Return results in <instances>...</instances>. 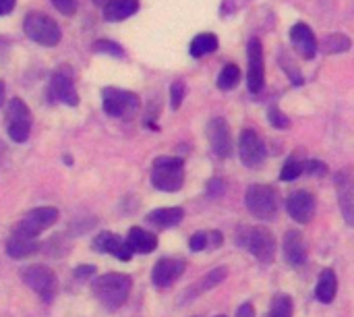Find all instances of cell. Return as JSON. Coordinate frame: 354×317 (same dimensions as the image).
<instances>
[{
	"mask_svg": "<svg viewBox=\"0 0 354 317\" xmlns=\"http://www.w3.org/2000/svg\"><path fill=\"white\" fill-rule=\"evenodd\" d=\"M133 289V280L127 274H118V272H110L104 274L100 278H95L91 291L95 295V299L106 307V309H118L127 303L129 295Z\"/></svg>",
	"mask_w": 354,
	"mask_h": 317,
	"instance_id": "cell-1",
	"label": "cell"
},
{
	"mask_svg": "<svg viewBox=\"0 0 354 317\" xmlns=\"http://www.w3.org/2000/svg\"><path fill=\"white\" fill-rule=\"evenodd\" d=\"M151 185L158 191L176 193L185 185V164L180 158L160 156L151 166Z\"/></svg>",
	"mask_w": 354,
	"mask_h": 317,
	"instance_id": "cell-2",
	"label": "cell"
},
{
	"mask_svg": "<svg viewBox=\"0 0 354 317\" xmlns=\"http://www.w3.org/2000/svg\"><path fill=\"white\" fill-rule=\"evenodd\" d=\"M23 31L31 42L48 48L58 46V42L62 39V31L58 23L44 12H29L23 21Z\"/></svg>",
	"mask_w": 354,
	"mask_h": 317,
	"instance_id": "cell-3",
	"label": "cell"
},
{
	"mask_svg": "<svg viewBox=\"0 0 354 317\" xmlns=\"http://www.w3.org/2000/svg\"><path fill=\"white\" fill-rule=\"evenodd\" d=\"M21 278L41 301L46 303L54 301L58 293V278L52 268L41 266V264H31L21 272Z\"/></svg>",
	"mask_w": 354,
	"mask_h": 317,
	"instance_id": "cell-4",
	"label": "cell"
},
{
	"mask_svg": "<svg viewBox=\"0 0 354 317\" xmlns=\"http://www.w3.org/2000/svg\"><path fill=\"white\" fill-rule=\"evenodd\" d=\"M236 241L261 264H270L276 255V241L274 235L268 228L255 226V228H243V235L236 237Z\"/></svg>",
	"mask_w": 354,
	"mask_h": 317,
	"instance_id": "cell-5",
	"label": "cell"
},
{
	"mask_svg": "<svg viewBox=\"0 0 354 317\" xmlns=\"http://www.w3.org/2000/svg\"><path fill=\"white\" fill-rule=\"evenodd\" d=\"M102 104L106 114L114 118H133L139 112V96L118 87H104Z\"/></svg>",
	"mask_w": 354,
	"mask_h": 317,
	"instance_id": "cell-6",
	"label": "cell"
},
{
	"mask_svg": "<svg viewBox=\"0 0 354 317\" xmlns=\"http://www.w3.org/2000/svg\"><path fill=\"white\" fill-rule=\"evenodd\" d=\"M6 131L15 143H25L31 133V112L21 98H12L6 106Z\"/></svg>",
	"mask_w": 354,
	"mask_h": 317,
	"instance_id": "cell-7",
	"label": "cell"
},
{
	"mask_svg": "<svg viewBox=\"0 0 354 317\" xmlns=\"http://www.w3.org/2000/svg\"><path fill=\"white\" fill-rule=\"evenodd\" d=\"M247 210L259 220H272L278 210L276 193L268 185H251L245 195Z\"/></svg>",
	"mask_w": 354,
	"mask_h": 317,
	"instance_id": "cell-8",
	"label": "cell"
},
{
	"mask_svg": "<svg viewBox=\"0 0 354 317\" xmlns=\"http://www.w3.org/2000/svg\"><path fill=\"white\" fill-rule=\"evenodd\" d=\"M58 220V210L52 206H44V208H33L29 210L19 224L15 226V233H21L25 237L37 239L46 228H50L52 224H56Z\"/></svg>",
	"mask_w": 354,
	"mask_h": 317,
	"instance_id": "cell-9",
	"label": "cell"
},
{
	"mask_svg": "<svg viewBox=\"0 0 354 317\" xmlns=\"http://www.w3.org/2000/svg\"><path fill=\"white\" fill-rule=\"evenodd\" d=\"M50 96H52V100L66 104V106L79 104V96H77L75 77H73L71 66H60L54 71V75L50 79Z\"/></svg>",
	"mask_w": 354,
	"mask_h": 317,
	"instance_id": "cell-10",
	"label": "cell"
},
{
	"mask_svg": "<svg viewBox=\"0 0 354 317\" xmlns=\"http://www.w3.org/2000/svg\"><path fill=\"white\" fill-rule=\"evenodd\" d=\"M247 56H249V73H247L249 91L259 93L266 85V66H263V46L257 37L249 39Z\"/></svg>",
	"mask_w": 354,
	"mask_h": 317,
	"instance_id": "cell-11",
	"label": "cell"
},
{
	"mask_svg": "<svg viewBox=\"0 0 354 317\" xmlns=\"http://www.w3.org/2000/svg\"><path fill=\"white\" fill-rule=\"evenodd\" d=\"M239 156H241V162L247 168H257V166L263 164V160H266V145H263L261 137L255 131L245 129L241 133V139H239Z\"/></svg>",
	"mask_w": 354,
	"mask_h": 317,
	"instance_id": "cell-12",
	"label": "cell"
},
{
	"mask_svg": "<svg viewBox=\"0 0 354 317\" xmlns=\"http://www.w3.org/2000/svg\"><path fill=\"white\" fill-rule=\"evenodd\" d=\"M187 270V264L185 260H178V257H162L153 270H151V282L158 287V289H166L170 284H174Z\"/></svg>",
	"mask_w": 354,
	"mask_h": 317,
	"instance_id": "cell-13",
	"label": "cell"
},
{
	"mask_svg": "<svg viewBox=\"0 0 354 317\" xmlns=\"http://www.w3.org/2000/svg\"><path fill=\"white\" fill-rule=\"evenodd\" d=\"M286 210L290 218L299 224H307L315 216V197L309 191H295L288 195Z\"/></svg>",
	"mask_w": 354,
	"mask_h": 317,
	"instance_id": "cell-14",
	"label": "cell"
},
{
	"mask_svg": "<svg viewBox=\"0 0 354 317\" xmlns=\"http://www.w3.org/2000/svg\"><path fill=\"white\" fill-rule=\"evenodd\" d=\"M207 139L216 156L228 158L232 152V135L228 129V123L224 118H212L207 125Z\"/></svg>",
	"mask_w": 354,
	"mask_h": 317,
	"instance_id": "cell-15",
	"label": "cell"
},
{
	"mask_svg": "<svg viewBox=\"0 0 354 317\" xmlns=\"http://www.w3.org/2000/svg\"><path fill=\"white\" fill-rule=\"evenodd\" d=\"M93 251L110 253L120 262H131V257H133V249L129 247V243L122 241L118 235H112V233H100L93 239Z\"/></svg>",
	"mask_w": 354,
	"mask_h": 317,
	"instance_id": "cell-16",
	"label": "cell"
},
{
	"mask_svg": "<svg viewBox=\"0 0 354 317\" xmlns=\"http://www.w3.org/2000/svg\"><path fill=\"white\" fill-rule=\"evenodd\" d=\"M290 42L295 46V50L303 56V58H313L317 54V39L311 31L309 25L305 23H297L292 29H290Z\"/></svg>",
	"mask_w": 354,
	"mask_h": 317,
	"instance_id": "cell-17",
	"label": "cell"
},
{
	"mask_svg": "<svg viewBox=\"0 0 354 317\" xmlns=\"http://www.w3.org/2000/svg\"><path fill=\"white\" fill-rule=\"evenodd\" d=\"M39 251V243L31 237H25L21 233H15L8 237L6 241V255L12 257V260H25V257H31Z\"/></svg>",
	"mask_w": 354,
	"mask_h": 317,
	"instance_id": "cell-18",
	"label": "cell"
},
{
	"mask_svg": "<svg viewBox=\"0 0 354 317\" xmlns=\"http://www.w3.org/2000/svg\"><path fill=\"white\" fill-rule=\"evenodd\" d=\"M284 257L290 266H303L307 262V245L299 230H288L284 235Z\"/></svg>",
	"mask_w": 354,
	"mask_h": 317,
	"instance_id": "cell-19",
	"label": "cell"
},
{
	"mask_svg": "<svg viewBox=\"0 0 354 317\" xmlns=\"http://www.w3.org/2000/svg\"><path fill=\"white\" fill-rule=\"evenodd\" d=\"M127 243H129V247L133 249V253H143V255H145V253L156 251V247H158V237H156L153 233L145 230V228L133 226V228L129 230Z\"/></svg>",
	"mask_w": 354,
	"mask_h": 317,
	"instance_id": "cell-20",
	"label": "cell"
},
{
	"mask_svg": "<svg viewBox=\"0 0 354 317\" xmlns=\"http://www.w3.org/2000/svg\"><path fill=\"white\" fill-rule=\"evenodd\" d=\"M183 218H185V212L180 208H158L145 216L147 224H151L156 228H172V226L180 224Z\"/></svg>",
	"mask_w": 354,
	"mask_h": 317,
	"instance_id": "cell-21",
	"label": "cell"
},
{
	"mask_svg": "<svg viewBox=\"0 0 354 317\" xmlns=\"http://www.w3.org/2000/svg\"><path fill=\"white\" fill-rule=\"evenodd\" d=\"M139 10V0H110L104 6V19L110 23L124 21Z\"/></svg>",
	"mask_w": 354,
	"mask_h": 317,
	"instance_id": "cell-22",
	"label": "cell"
},
{
	"mask_svg": "<svg viewBox=\"0 0 354 317\" xmlns=\"http://www.w3.org/2000/svg\"><path fill=\"white\" fill-rule=\"evenodd\" d=\"M336 291H338V278L334 274V270H324L319 274V282H317V289H315V297L317 301L322 303H332L334 297H336Z\"/></svg>",
	"mask_w": 354,
	"mask_h": 317,
	"instance_id": "cell-23",
	"label": "cell"
},
{
	"mask_svg": "<svg viewBox=\"0 0 354 317\" xmlns=\"http://www.w3.org/2000/svg\"><path fill=\"white\" fill-rule=\"evenodd\" d=\"M340 189H338V199H340V208L342 214L346 218L348 224L354 226V185L346 179H340Z\"/></svg>",
	"mask_w": 354,
	"mask_h": 317,
	"instance_id": "cell-24",
	"label": "cell"
},
{
	"mask_svg": "<svg viewBox=\"0 0 354 317\" xmlns=\"http://www.w3.org/2000/svg\"><path fill=\"white\" fill-rule=\"evenodd\" d=\"M218 48V37L214 33H199L193 42H191V56L193 58H201L209 52H214Z\"/></svg>",
	"mask_w": 354,
	"mask_h": 317,
	"instance_id": "cell-25",
	"label": "cell"
},
{
	"mask_svg": "<svg viewBox=\"0 0 354 317\" xmlns=\"http://www.w3.org/2000/svg\"><path fill=\"white\" fill-rule=\"evenodd\" d=\"M351 48V39L344 33H332L324 39L322 50L328 54H338V52H346Z\"/></svg>",
	"mask_w": 354,
	"mask_h": 317,
	"instance_id": "cell-26",
	"label": "cell"
},
{
	"mask_svg": "<svg viewBox=\"0 0 354 317\" xmlns=\"http://www.w3.org/2000/svg\"><path fill=\"white\" fill-rule=\"evenodd\" d=\"M292 311H295L292 299L288 295H276L268 317H292Z\"/></svg>",
	"mask_w": 354,
	"mask_h": 317,
	"instance_id": "cell-27",
	"label": "cell"
},
{
	"mask_svg": "<svg viewBox=\"0 0 354 317\" xmlns=\"http://www.w3.org/2000/svg\"><path fill=\"white\" fill-rule=\"evenodd\" d=\"M241 79V69L236 64H226L218 77V87L220 89H232Z\"/></svg>",
	"mask_w": 354,
	"mask_h": 317,
	"instance_id": "cell-28",
	"label": "cell"
},
{
	"mask_svg": "<svg viewBox=\"0 0 354 317\" xmlns=\"http://www.w3.org/2000/svg\"><path fill=\"white\" fill-rule=\"evenodd\" d=\"M303 172H305V164H303L301 160H297V158H290V160L284 164V168H282V172H280V179H282L284 183H290V181H297Z\"/></svg>",
	"mask_w": 354,
	"mask_h": 317,
	"instance_id": "cell-29",
	"label": "cell"
},
{
	"mask_svg": "<svg viewBox=\"0 0 354 317\" xmlns=\"http://www.w3.org/2000/svg\"><path fill=\"white\" fill-rule=\"evenodd\" d=\"M226 274H228V270H226V268H216V270H212V272L201 280V284H199L195 291H209V289H214V287L222 284V282H224V278H226Z\"/></svg>",
	"mask_w": 354,
	"mask_h": 317,
	"instance_id": "cell-30",
	"label": "cell"
},
{
	"mask_svg": "<svg viewBox=\"0 0 354 317\" xmlns=\"http://www.w3.org/2000/svg\"><path fill=\"white\" fill-rule=\"evenodd\" d=\"M185 93H187V87H185L183 81L172 83V87H170V106H172L174 110L180 108V104H183V100H185Z\"/></svg>",
	"mask_w": 354,
	"mask_h": 317,
	"instance_id": "cell-31",
	"label": "cell"
},
{
	"mask_svg": "<svg viewBox=\"0 0 354 317\" xmlns=\"http://www.w3.org/2000/svg\"><path fill=\"white\" fill-rule=\"evenodd\" d=\"M268 120L272 123V127H276V129H280V131H284V129H288V125H290V120H288V116H284V112L280 110V108H270V112H268Z\"/></svg>",
	"mask_w": 354,
	"mask_h": 317,
	"instance_id": "cell-32",
	"label": "cell"
},
{
	"mask_svg": "<svg viewBox=\"0 0 354 317\" xmlns=\"http://www.w3.org/2000/svg\"><path fill=\"white\" fill-rule=\"evenodd\" d=\"M93 50L95 52H106V54H112V56H122V48L116 44V42H108V39H100L93 44Z\"/></svg>",
	"mask_w": 354,
	"mask_h": 317,
	"instance_id": "cell-33",
	"label": "cell"
},
{
	"mask_svg": "<svg viewBox=\"0 0 354 317\" xmlns=\"http://www.w3.org/2000/svg\"><path fill=\"white\" fill-rule=\"evenodd\" d=\"M191 251H205L209 249V233H195L189 241Z\"/></svg>",
	"mask_w": 354,
	"mask_h": 317,
	"instance_id": "cell-34",
	"label": "cell"
},
{
	"mask_svg": "<svg viewBox=\"0 0 354 317\" xmlns=\"http://www.w3.org/2000/svg\"><path fill=\"white\" fill-rule=\"evenodd\" d=\"M52 4L66 17L77 12V0H52Z\"/></svg>",
	"mask_w": 354,
	"mask_h": 317,
	"instance_id": "cell-35",
	"label": "cell"
},
{
	"mask_svg": "<svg viewBox=\"0 0 354 317\" xmlns=\"http://www.w3.org/2000/svg\"><path fill=\"white\" fill-rule=\"evenodd\" d=\"M97 274V270L93 266H79L75 268V278L77 280H87V278H93Z\"/></svg>",
	"mask_w": 354,
	"mask_h": 317,
	"instance_id": "cell-36",
	"label": "cell"
},
{
	"mask_svg": "<svg viewBox=\"0 0 354 317\" xmlns=\"http://www.w3.org/2000/svg\"><path fill=\"white\" fill-rule=\"evenodd\" d=\"M305 170H307L309 174H326V172H328L326 164H322L319 160H311V162H307Z\"/></svg>",
	"mask_w": 354,
	"mask_h": 317,
	"instance_id": "cell-37",
	"label": "cell"
},
{
	"mask_svg": "<svg viewBox=\"0 0 354 317\" xmlns=\"http://www.w3.org/2000/svg\"><path fill=\"white\" fill-rule=\"evenodd\" d=\"M236 317H255V309L251 303H243L239 309H236Z\"/></svg>",
	"mask_w": 354,
	"mask_h": 317,
	"instance_id": "cell-38",
	"label": "cell"
},
{
	"mask_svg": "<svg viewBox=\"0 0 354 317\" xmlns=\"http://www.w3.org/2000/svg\"><path fill=\"white\" fill-rule=\"evenodd\" d=\"M15 2H17V0H0V17L8 15V12L15 8Z\"/></svg>",
	"mask_w": 354,
	"mask_h": 317,
	"instance_id": "cell-39",
	"label": "cell"
},
{
	"mask_svg": "<svg viewBox=\"0 0 354 317\" xmlns=\"http://www.w3.org/2000/svg\"><path fill=\"white\" fill-rule=\"evenodd\" d=\"M220 245H222V235H220L218 230H212V233H209V247L216 249V247H220Z\"/></svg>",
	"mask_w": 354,
	"mask_h": 317,
	"instance_id": "cell-40",
	"label": "cell"
},
{
	"mask_svg": "<svg viewBox=\"0 0 354 317\" xmlns=\"http://www.w3.org/2000/svg\"><path fill=\"white\" fill-rule=\"evenodd\" d=\"M4 104V83L0 81V106Z\"/></svg>",
	"mask_w": 354,
	"mask_h": 317,
	"instance_id": "cell-41",
	"label": "cell"
},
{
	"mask_svg": "<svg viewBox=\"0 0 354 317\" xmlns=\"http://www.w3.org/2000/svg\"><path fill=\"white\" fill-rule=\"evenodd\" d=\"M93 2H95V4H104L106 0H93ZM108 2H110V0H108Z\"/></svg>",
	"mask_w": 354,
	"mask_h": 317,
	"instance_id": "cell-42",
	"label": "cell"
},
{
	"mask_svg": "<svg viewBox=\"0 0 354 317\" xmlns=\"http://www.w3.org/2000/svg\"><path fill=\"white\" fill-rule=\"evenodd\" d=\"M216 317H226V316H216Z\"/></svg>",
	"mask_w": 354,
	"mask_h": 317,
	"instance_id": "cell-43",
	"label": "cell"
}]
</instances>
